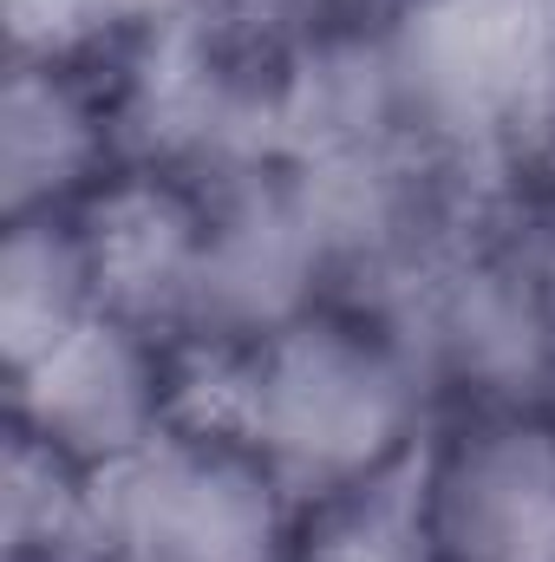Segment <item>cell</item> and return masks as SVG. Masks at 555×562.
I'll list each match as a JSON object with an SVG mask.
<instances>
[{
    "label": "cell",
    "instance_id": "obj_1",
    "mask_svg": "<svg viewBox=\"0 0 555 562\" xmlns=\"http://www.w3.org/2000/svg\"><path fill=\"white\" fill-rule=\"evenodd\" d=\"M203 400L287 477L307 510L399 491L444 406L399 307L333 294L203 373Z\"/></svg>",
    "mask_w": 555,
    "mask_h": 562
},
{
    "label": "cell",
    "instance_id": "obj_2",
    "mask_svg": "<svg viewBox=\"0 0 555 562\" xmlns=\"http://www.w3.org/2000/svg\"><path fill=\"white\" fill-rule=\"evenodd\" d=\"M399 321L444 413L555 406V203L490 183Z\"/></svg>",
    "mask_w": 555,
    "mask_h": 562
},
{
    "label": "cell",
    "instance_id": "obj_3",
    "mask_svg": "<svg viewBox=\"0 0 555 562\" xmlns=\"http://www.w3.org/2000/svg\"><path fill=\"white\" fill-rule=\"evenodd\" d=\"M287 59L294 40L262 26L242 0L118 46L112 92L125 150L144 170L223 183L287 157Z\"/></svg>",
    "mask_w": 555,
    "mask_h": 562
},
{
    "label": "cell",
    "instance_id": "obj_4",
    "mask_svg": "<svg viewBox=\"0 0 555 562\" xmlns=\"http://www.w3.org/2000/svg\"><path fill=\"white\" fill-rule=\"evenodd\" d=\"M112 562H301L307 504L209 400L105 477Z\"/></svg>",
    "mask_w": 555,
    "mask_h": 562
},
{
    "label": "cell",
    "instance_id": "obj_5",
    "mask_svg": "<svg viewBox=\"0 0 555 562\" xmlns=\"http://www.w3.org/2000/svg\"><path fill=\"white\" fill-rule=\"evenodd\" d=\"M287 164L301 170L340 294L386 301V307H399L444 262V249L471 229V216L497 183L484 164L418 132H386Z\"/></svg>",
    "mask_w": 555,
    "mask_h": 562
},
{
    "label": "cell",
    "instance_id": "obj_6",
    "mask_svg": "<svg viewBox=\"0 0 555 562\" xmlns=\"http://www.w3.org/2000/svg\"><path fill=\"white\" fill-rule=\"evenodd\" d=\"M333 294L340 281L307 210L301 170L287 157L203 183V243L183 314V347L203 360V373L249 353L256 340L281 334L287 321H301Z\"/></svg>",
    "mask_w": 555,
    "mask_h": 562
},
{
    "label": "cell",
    "instance_id": "obj_7",
    "mask_svg": "<svg viewBox=\"0 0 555 562\" xmlns=\"http://www.w3.org/2000/svg\"><path fill=\"white\" fill-rule=\"evenodd\" d=\"M203 406V360L125 314L86 321L46 360L7 380V425L33 431L92 477H112L183 413Z\"/></svg>",
    "mask_w": 555,
    "mask_h": 562
},
{
    "label": "cell",
    "instance_id": "obj_8",
    "mask_svg": "<svg viewBox=\"0 0 555 562\" xmlns=\"http://www.w3.org/2000/svg\"><path fill=\"white\" fill-rule=\"evenodd\" d=\"M386 53L406 125L497 177V150L555 53V0H406L386 20Z\"/></svg>",
    "mask_w": 555,
    "mask_h": 562
},
{
    "label": "cell",
    "instance_id": "obj_9",
    "mask_svg": "<svg viewBox=\"0 0 555 562\" xmlns=\"http://www.w3.org/2000/svg\"><path fill=\"white\" fill-rule=\"evenodd\" d=\"M406 510L424 562H555V406L444 413Z\"/></svg>",
    "mask_w": 555,
    "mask_h": 562
},
{
    "label": "cell",
    "instance_id": "obj_10",
    "mask_svg": "<svg viewBox=\"0 0 555 562\" xmlns=\"http://www.w3.org/2000/svg\"><path fill=\"white\" fill-rule=\"evenodd\" d=\"M132 170L112 66L0 59V223L72 216Z\"/></svg>",
    "mask_w": 555,
    "mask_h": 562
},
{
    "label": "cell",
    "instance_id": "obj_11",
    "mask_svg": "<svg viewBox=\"0 0 555 562\" xmlns=\"http://www.w3.org/2000/svg\"><path fill=\"white\" fill-rule=\"evenodd\" d=\"M79 216H86V236H92L105 307L170 334V340H183L190 281H196V243H203V183L132 164Z\"/></svg>",
    "mask_w": 555,
    "mask_h": 562
},
{
    "label": "cell",
    "instance_id": "obj_12",
    "mask_svg": "<svg viewBox=\"0 0 555 562\" xmlns=\"http://www.w3.org/2000/svg\"><path fill=\"white\" fill-rule=\"evenodd\" d=\"M99 314L105 288L79 210L0 223V380L26 373Z\"/></svg>",
    "mask_w": 555,
    "mask_h": 562
},
{
    "label": "cell",
    "instance_id": "obj_13",
    "mask_svg": "<svg viewBox=\"0 0 555 562\" xmlns=\"http://www.w3.org/2000/svg\"><path fill=\"white\" fill-rule=\"evenodd\" d=\"M0 562H112L105 477L33 431H0Z\"/></svg>",
    "mask_w": 555,
    "mask_h": 562
},
{
    "label": "cell",
    "instance_id": "obj_14",
    "mask_svg": "<svg viewBox=\"0 0 555 562\" xmlns=\"http://www.w3.org/2000/svg\"><path fill=\"white\" fill-rule=\"evenodd\" d=\"M7 66H105L112 26L105 0H0Z\"/></svg>",
    "mask_w": 555,
    "mask_h": 562
},
{
    "label": "cell",
    "instance_id": "obj_15",
    "mask_svg": "<svg viewBox=\"0 0 555 562\" xmlns=\"http://www.w3.org/2000/svg\"><path fill=\"white\" fill-rule=\"evenodd\" d=\"M497 183L555 203V53L543 66V79L530 86V99H523L503 150H497Z\"/></svg>",
    "mask_w": 555,
    "mask_h": 562
},
{
    "label": "cell",
    "instance_id": "obj_16",
    "mask_svg": "<svg viewBox=\"0 0 555 562\" xmlns=\"http://www.w3.org/2000/svg\"><path fill=\"white\" fill-rule=\"evenodd\" d=\"M229 0H105V26H112V53L150 40V33H170V26H190L203 13H216Z\"/></svg>",
    "mask_w": 555,
    "mask_h": 562
}]
</instances>
